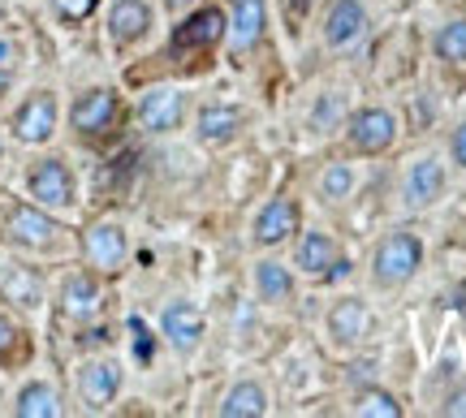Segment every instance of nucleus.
Listing matches in <instances>:
<instances>
[{"instance_id": "obj_17", "label": "nucleus", "mask_w": 466, "mask_h": 418, "mask_svg": "<svg viewBox=\"0 0 466 418\" xmlns=\"http://www.w3.org/2000/svg\"><path fill=\"white\" fill-rule=\"evenodd\" d=\"M363 31H367L363 0H333L329 5V14H324V44L329 48H350Z\"/></svg>"}, {"instance_id": "obj_4", "label": "nucleus", "mask_w": 466, "mask_h": 418, "mask_svg": "<svg viewBox=\"0 0 466 418\" xmlns=\"http://www.w3.org/2000/svg\"><path fill=\"white\" fill-rule=\"evenodd\" d=\"M56 117H61L56 95H52V91H35V95L22 100V108H17L14 121H9V130H14L17 143L39 147V143H48V138L56 134Z\"/></svg>"}, {"instance_id": "obj_34", "label": "nucleus", "mask_w": 466, "mask_h": 418, "mask_svg": "<svg viewBox=\"0 0 466 418\" xmlns=\"http://www.w3.org/2000/svg\"><path fill=\"white\" fill-rule=\"evenodd\" d=\"M9 56H14V44H9V39H0V65H5Z\"/></svg>"}, {"instance_id": "obj_36", "label": "nucleus", "mask_w": 466, "mask_h": 418, "mask_svg": "<svg viewBox=\"0 0 466 418\" xmlns=\"http://www.w3.org/2000/svg\"><path fill=\"white\" fill-rule=\"evenodd\" d=\"M168 9H190V5H195V0H165Z\"/></svg>"}, {"instance_id": "obj_22", "label": "nucleus", "mask_w": 466, "mask_h": 418, "mask_svg": "<svg viewBox=\"0 0 466 418\" xmlns=\"http://www.w3.org/2000/svg\"><path fill=\"white\" fill-rule=\"evenodd\" d=\"M0 289H5V298L17 302V306H39V302H44L39 276H35L31 268H22V264H0Z\"/></svg>"}, {"instance_id": "obj_37", "label": "nucleus", "mask_w": 466, "mask_h": 418, "mask_svg": "<svg viewBox=\"0 0 466 418\" xmlns=\"http://www.w3.org/2000/svg\"><path fill=\"white\" fill-rule=\"evenodd\" d=\"M458 306H462V311H466V284H462V289H458Z\"/></svg>"}, {"instance_id": "obj_16", "label": "nucleus", "mask_w": 466, "mask_h": 418, "mask_svg": "<svg viewBox=\"0 0 466 418\" xmlns=\"http://www.w3.org/2000/svg\"><path fill=\"white\" fill-rule=\"evenodd\" d=\"M100 311H104V289H100V281H96L91 272L69 276L66 289H61V315L74 319V323H86V319H96Z\"/></svg>"}, {"instance_id": "obj_6", "label": "nucleus", "mask_w": 466, "mask_h": 418, "mask_svg": "<svg viewBox=\"0 0 466 418\" xmlns=\"http://www.w3.org/2000/svg\"><path fill=\"white\" fill-rule=\"evenodd\" d=\"M5 237L14 246H26V251H48L52 242L61 237V224L44 212V207H31V203H17L9 207V220H5Z\"/></svg>"}, {"instance_id": "obj_14", "label": "nucleus", "mask_w": 466, "mask_h": 418, "mask_svg": "<svg viewBox=\"0 0 466 418\" xmlns=\"http://www.w3.org/2000/svg\"><path fill=\"white\" fill-rule=\"evenodd\" d=\"M371 333V311H367L363 298H341L333 302V311H329V336H333V345L341 350H354L363 336Z\"/></svg>"}, {"instance_id": "obj_13", "label": "nucleus", "mask_w": 466, "mask_h": 418, "mask_svg": "<svg viewBox=\"0 0 466 418\" xmlns=\"http://www.w3.org/2000/svg\"><path fill=\"white\" fill-rule=\"evenodd\" d=\"M116 121V95L108 91V86H96V91H86L83 100L69 108V125L78 130V134L96 138L104 134V130H113Z\"/></svg>"}, {"instance_id": "obj_23", "label": "nucleus", "mask_w": 466, "mask_h": 418, "mask_svg": "<svg viewBox=\"0 0 466 418\" xmlns=\"http://www.w3.org/2000/svg\"><path fill=\"white\" fill-rule=\"evenodd\" d=\"M264 414H268V393L255 380H242L220 402V418H264Z\"/></svg>"}, {"instance_id": "obj_3", "label": "nucleus", "mask_w": 466, "mask_h": 418, "mask_svg": "<svg viewBox=\"0 0 466 418\" xmlns=\"http://www.w3.org/2000/svg\"><path fill=\"white\" fill-rule=\"evenodd\" d=\"M346 138L350 151H359V155H384L398 143V117L389 108H359L346 121Z\"/></svg>"}, {"instance_id": "obj_15", "label": "nucleus", "mask_w": 466, "mask_h": 418, "mask_svg": "<svg viewBox=\"0 0 466 418\" xmlns=\"http://www.w3.org/2000/svg\"><path fill=\"white\" fill-rule=\"evenodd\" d=\"M116 388H121V367H116L113 358H96V363L78 367V397L91 410H104L116 397Z\"/></svg>"}, {"instance_id": "obj_19", "label": "nucleus", "mask_w": 466, "mask_h": 418, "mask_svg": "<svg viewBox=\"0 0 466 418\" xmlns=\"http://www.w3.org/2000/svg\"><path fill=\"white\" fill-rule=\"evenodd\" d=\"M341 251H337V242L329 234H302L299 242V272L307 276H329V272H341Z\"/></svg>"}, {"instance_id": "obj_18", "label": "nucleus", "mask_w": 466, "mask_h": 418, "mask_svg": "<svg viewBox=\"0 0 466 418\" xmlns=\"http://www.w3.org/2000/svg\"><path fill=\"white\" fill-rule=\"evenodd\" d=\"M147 31H151V9L147 5H143V0H116L113 14H108V39H113L116 48L138 44Z\"/></svg>"}, {"instance_id": "obj_8", "label": "nucleus", "mask_w": 466, "mask_h": 418, "mask_svg": "<svg viewBox=\"0 0 466 418\" xmlns=\"http://www.w3.org/2000/svg\"><path fill=\"white\" fill-rule=\"evenodd\" d=\"M138 121L147 134H173L186 121V95L177 86H156L138 100Z\"/></svg>"}, {"instance_id": "obj_1", "label": "nucleus", "mask_w": 466, "mask_h": 418, "mask_svg": "<svg viewBox=\"0 0 466 418\" xmlns=\"http://www.w3.org/2000/svg\"><path fill=\"white\" fill-rule=\"evenodd\" d=\"M423 268V242L410 229H393V234L380 237V246L371 254V281L380 289H401L410 284Z\"/></svg>"}, {"instance_id": "obj_38", "label": "nucleus", "mask_w": 466, "mask_h": 418, "mask_svg": "<svg viewBox=\"0 0 466 418\" xmlns=\"http://www.w3.org/2000/svg\"><path fill=\"white\" fill-rule=\"evenodd\" d=\"M462 246H466V220H462Z\"/></svg>"}, {"instance_id": "obj_10", "label": "nucleus", "mask_w": 466, "mask_h": 418, "mask_svg": "<svg viewBox=\"0 0 466 418\" xmlns=\"http://www.w3.org/2000/svg\"><path fill=\"white\" fill-rule=\"evenodd\" d=\"M160 333H165V341L177 353H190V350H199L208 323H203V311L195 302H168L165 315H160Z\"/></svg>"}, {"instance_id": "obj_25", "label": "nucleus", "mask_w": 466, "mask_h": 418, "mask_svg": "<svg viewBox=\"0 0 466 418\" xmlns=\"http://www.w3.org/2000/svg\"><path fill=\"white\" fill-rule=\"evenodd\" d=\"M432 52L441 61H450V65H466V17H450L432 35Z\"/></svg>"}, {"instance_id": "obj_2", "label": "nucleus", "mask_w": 466, "mask_h": 418, "mask_svg": "<svg viewBox=\"0 0 466 418\" xmlns=\"http://www.w3.org/2000/svg\"><path fill=\"white\" fill-rule=\"evenodd\" d=\"M445 182H450V173H445V160L428 151V155H419L406 164L401 173V203L410 207V212H423V207H432L441 194H445Z\"/></svg>"}, {"instance_id": "obj_5", "label": "nucleus", "mask_w": 466, "mask_h": 418, "mask_svg": "<svg viewBox=\"0 0 466 418\" xmlns=\"http://www.w3.org/2000/svg\"><path fill=\"white\" fill-rule=\"evenodd\" d=\"M26 185H31V199L39 203V207H56V212H66V207H74V194H78V185H74V173H69L66 160H56V155H48V160H39V164L31 168V177H26Z\"/></svg>"}, {"instance_id": "obj_12", "label": "nucleus", "mask_w": 466, "mask_h": 418, "mask_svg": "<svg viewBox=\"0 0 466 418\" xmlns=\"http://www.w3.org/2000/svg\"><path fill=\"white\" fill-rule=\"evenodd\" d=\"M264 26H268V5H264V0H233L229 26H225V35H229V48L238 52V56L255 52V48H259V39H264Z\"/></svg>"}, {"instance_id": "obj_29", "label": "nucleus", "mask_w": 466, "mask_h": 418, "mask_svg": "<svg viewBox=\"0 0 466 418\" xmlns=\"http://www.w3.org/2000/svg\"><path fill=\"white\" fill-rule=\"evenodd\" d=\"M96 5H100V0H52V9L66 17V22H83V17H91L96 14Z\"/></svg>"}, {"instance_id": "obj_30", "label": "nucleus", "mask_w": 466, "mask_h": 418, "mask_svg": "<svg viewBox=\"0 0 466 418\" xmlns=\"http://www.w3.org/2000/svg\"><path fill=\"white\" fill-rule=\"evenodd\" d=\"M329 117H341V95H319V108L311 113V125L316 130H329Z\"/></svg>"}, {"instance_id": "obj_35", "label": "nucleus", "mask_w": 466, "mask_h": 418, "mask_svg": "<svg viewBox=\"0 0 466 418\" xmlns=\"http://www.w3.org/2000/svg\"><path fill=\"white\" fill-rule=\"evenodd\" d=\"M9 83H14V74H9V69H0V95L9 91Z\"/></svg>"}, {"instance_id": "obj_28", "label": "nucleus", "mask_w": 466, "mask_h": 418, "mask_svg": "<svg viewBox=\"0 0 466 418\" xmlns=\"http://www.w3.org/2000/svg\"><path fill=\"white\" fill-rule=\"evenodd\" d=\"M17 350H26V341H22V333H17V323L9 315H0V363H9V358H17Z\"/></svg>"}, {"instance_id": "obj_24", "label": "nucleus", "mask_w": 466, "mask_h": 418, "mask_svg": "<svg viewBox=\"0 0 466 418\" xmlns=\"http://www.w3.org/2000/svg\"><path fill=\"white\" fill-rule=\"evenodd\" d=\"M255 294H259V302H285L294 294L289 268H281L277 259H259L255 264Z\"/></svg>"}, {"instance_id": "obj_7", "label": "nucleus", "mask_w": 466, "mask_h": 418, "mask_svg": "<svg viewBox=\"0 0 466 418\" xmlns=\"http://www.w3.org/2000/svg\"><path fill=\"white\" fill-rule=\"evenodd\" d=\"M299 224H302L299 199H272L259 207V216L250 224V242L255 246H281V242H289V234H299Z\"/></svg>"}, {"instance_id": "obj_39", "label": "nucleus", "mask_w": 466, "mask_h": 418, "mask_svg": "<svg viewBox=\"0 0 466 418\" xmlns=\"http://www.w3.org/2000/svg\"><path fill=\"white\" fill-rule=\"evenodd\" d=\"M0 160H5V147H0Z\"/></svg>"}, {"instance_id": "obj_33", "label": "nucleus", "mask_w": 466, "mask_h": 418, "mask_svg": "<svg viewBox=\"0 0 466 418\" xmlns=\"http://www.w3.org/2000/svg\"><path fill=\"white\" fill-rule=\"evenodd\" d=\"M130 328H134V336H138V341H134V345H138V358H151V336H147V328H143L138 319H130Z\"/></svg>"}, {"instance_id": "obj_11", "label": "nucleus", "mask_w": 466, "mask_h": 418, "mask_svg": "<svg viewBox=\"0 0 466 418\" xmlns=\"http://www.w3.org/2000/svg\"><path fill=\"white\" fill-rule=\"evenodd\" d=\"M225 26H229V17L220 14V9H195V14L173 31V52H208V48H217L220 39H225Z\"/></svg>"}, {"instance_id": "obj_26", "label": "nucleus", "mask_w": 466, "mask_h": 418, "mask_svg": "<svg viewBox=\"0 0 466 418\" xmlns=\"http://www.w3.org/2000/svg\"><path fill=\"white\" fill-rule=\"evenodd\" d=\"M316 190H319V199H324V203H341V199H350V190H354V168L341 164V160H333V164L319 173Z\"/></svg>"}, {"instance_id": "obj_21", "label": "nucleus", "mask_w": 466, "mask_h": 418, "mask_svg": "<svg viewBox=\"0 0 466 418\" xmlns=\"http://www.w3.org/2000/svg\"><path fill=\"white\" fill-rule=\"evenodd\" d=\"M61 410H66V405H61V393H56L52 384H44V380H31L14 402L17 418H56Z\"/></svg>"}, {"instance_id": "obj_9", "label": "nucleus", "mask_w": 466, "mask_h": 418, "mask_svg": "<svg viewBox=\"0 0 466 418\" xmlns=\"http://www.w3.org/2000/svg\"><path fill=\"white\" fill-rule=\"evenodd\" d=\"M126 251H130L126 229L113 224V220H100V224H91V229L83 234V254L96 272H116L121 264H126Z\"/></svg>"}, {"instance_id": "obj_31", "label": "nucleus", "mask_w": 466, "mask_h": 418, "mask_svg": "<svg viewBox=\"0 0 466 418\" xmlns=\"http://www.w3.org/2000/svg\"><path fill=\"white\" fill-rule=\"evenodd\" d=\"M450 160L466 173V121H458V125H453V134H450Z\"/></svg>"}, {"instance_id": "obj_20", "label": "nucleus", "mask_w": 466, "mask_h": 418, "mask_svg": "<svg viewBox=\"0 0 466 418\" xmlns=\"http://www.w3.org/2000/svg\"><path fill=\"white\" fill-rule=\"evenodd\" d=\"M195 130H199V138L208 147H225V143H233L238 130H242V113L229 108V104H208V108H199Z\"/></svg>"}, {"instance_id": "obj_32", "label": "nucleus", "mask_w": 466, "mask_h": 418, "mask_svg": "<svg viewBox=\"0 0 466 418\" xmlns=\"http://www.w3.org/2000/svg\"><path fill=\"white\" fill-rule=\"evenodd\" d=\"M441 414H445V418H466V388H453V393H445Z\"/></svg>"}, {"instance_id": "obj_27", "label": "nucleus", "mask_w": 466, "mask_h": 418, "mask_svg": "<svg viewBox=\"0 0 466 418\" xmlns=\"http://www.w3.org/2000/svg\"><path fill=\"white\" fill-rule=\"evenodd\" d=\"M354 414H363V418H401L406 410H401V402L393 397V393H384V388H363V393L354 397Z\"/></svg>"}]
</instances>
